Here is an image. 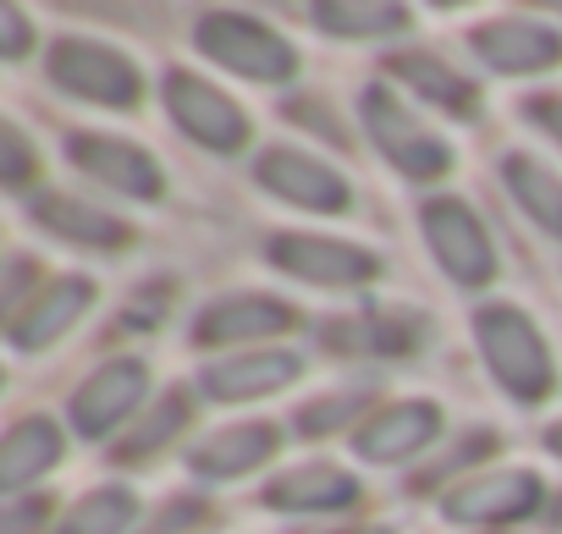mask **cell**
<instances>
[{
  "label": "cell",
  "instance_id": "18",
  "mask_svg": "<svg viewBox=\"0 0 562 534\" xmlns=\"http://www.w3.org/2000/svg\"><path fill=\"white\" fill-rule=\"evenodd\" d=\"M270 452H276V430H270V424H226V430L204 435V441L188 452V463H193L199 474H210V479H243V474L259 468Z\"/></svg>",
  "mask_w": 562,
  "mask_h": 534
},
{
  "label": "cell",
  "instance_id": "8",
  "mask_svg": "<svg viewBox=\"0 0 562 534\" xmlns=\"http://www.w3.org/2000/svg\"><path fill=\"white\" fill-rule=\"evenodd\" d=\"M265 253L281 264L288 276L315 282V287H353L375 276V259L353 242H331V237H299V231H276L265 242Z\"/></svg>",
  "mask_w": 562,
  "mask_h": 534
},
{
  "label": "cell",
  "instance_id": "4",
  "mask_svg": "<svg viewBox=\"0 0 562 534\" xmlns=\"http://www.w3.org/2000/svg\"><path fill=\"white\" fill-rule=\"evenodd\" d=\"M50 78L67 94L94 100V105H138V94H144L133 61L116 56L111 45H100V39H61L50 50Z\"/></svg>",
  "mask_w": 562,
  "mask_h": 534
},
{
  "label": "cell",
  "instance_id": "20",
  "mask_svg": "<svg viewBox=\"0 0 562 534\" xmlns=\"http://www.w3.org/2000/svg\"><path fill=\"white\" fill-rule=\"evenodd\" d=\"M34 220L40 226H50L56 237H72V242H94V248H116V242H127V226L116 220V215H105V209H89V204H78V198H40L34 204Z\"/></svg>",
  "mask_w": 562,
  "mask_h": 534
},
{
  "label": "cell",
  "instance_id": "22",
  "mask_svg": "<svg viewBox=\"0 0 562 534\" xmlns=\"http://www.w3.org/2000/svg\"><path fill=\"white\" fill-rule=\"evenodd\" d=\"M392 78H403L408 89H419L425 100H436V105H447V111H458V116L474 111L469 78H458L452 67H441V61H430V56H397V61H392Z\"/></svg>",
  "mask_w": 562,
  "mask_h": 534
},
{
  "label": "cell",
  "instance_id": "21",
  "mask_svg": "<svg viewBox=\"0 0 562 534\" xmlns=\"http://www.w3.org/2000/svg\"><path fill=\"white\" fill-rule=\"evenodd\" d=\"M507 188L518 193V204L529 209V220H540L551 237H562V177L557 171H546L529 155H513L507 160Z\"/></svg>",
  "mask_w": 562,
  "mask_h": 534
},
{
  "label": "cell",
  "instance_id": "17",
  "mask_svg": "<svg viewBox=\"0 0 562 534\" xmlns=\"http://www.w3.org/2000/svg\"><path fill=\"white\" fill-rule=\"evenodd\" d=\"M353 496H359V485L331 463H304L265 485V507H276V512H331V507H348Z\"/></svg>",
  "mask_w": 562,
  "mask_h": 534
},
{
  "label": "cell",
  "instance_id": "16",
  "mask_svg": "<svg viewBox=\"0 0 562 534\" xmlns=\"http://www.w3.org/2000/svg\"><path fill=\"white\" fill-rule=\"evenodd\" d=\"M89 304H94V287L78 282V276H67V282H56V287H40V298L12 315V348H18V353H34V348L56 342Z\"/></svg>",
  "mask_w": 562,
  "mask_h": 534
},
{
  "label": "cell",
  "instance_id": "25",
  "mask_svg": "<svg viewBox=\"0 0 562 534\" xmlns=\"http://www.w3.org/2000/svg\"><path fill=\"white\" fill-rule=\"evenodd\" d=\"M359 402H364V391H342V397H331V402H321V408H304V430H331L337 419L359 413Z\"/></svg>",
  "mask_w": 562,
  "mask_h": 534
},
{
  "label": "cell",
  "instance_id": "11",
  "mask_svg": "<svg viewBox=\"0 0 562 534\" xmlns=\"http://www.w3.org/2000/svg\"><path fill=\"white\" fill-rule=\"evenodd\" d=\"M144 380H149V370L138 359H116V364L94 370L89 386H78V397H72V424L83 435H111L144 402Z\"/></svg>",
  "mask_w": 562,
  "mask_h": 534
},
{
  "label": "cell",
  "instance_id": "2",
  "mask_svg": "<svg viewBox=\"0 0 562 534\" xmlns=\"http://www.w3.org/2000/svg\"><path fill=\"white\" fill-rule=\"evenodd\" d=\"M193 39H199V50L215 67H226V72H237L248 83H288L299 72L293 45L281 39L276 29L243 18V12H210V18H199Z\"/></svg>",
  "mask_w": 562,
  "mask_h": 534
},
{
  "label": "cell",
  "instance_id": "30",
  "mask_svg": "<svg viewBox=\"0 0 562 534\" xmlns=\"http://www.w3.org/2000/svg\"><path fill=\"white\" fill-rule=\"evenodd\" d=\"M546 441H551V452H557V457H562V424H557V430H551V435H546Z\"/></svg>",
  "mask_w": 562,
  "mask_h": 534
},
{
  "label": "cell",
  "instance_id": "19",
  "mask_svg": "<svg viewBox=\"0 0 562 534\" xmlns=\"http://www.w3.org/2000/svg\"><path fill=\"white\" fill-rule=\"evenodd\" d=\"M56 463H61V430L50 419H23V424H12L7 446H0V485L23 490L29 479H40Z\"/></svg>",
  "mask_w": 562,
  "mask_h": 534
},
{
  "label": "cell",
  "instance_id": "27",
  "mask_svg": "<svg viewBox=\"0 0 562 534\" xmlns=\"http://www.w3.org/2000/svg\"><path fill=\"white\" fill-rule=\"evenodd\" d=\"M29 171H34L29 144H23V133H18V127H7V182H23Z\"/></svg>",
  "mask_w": 562,
  "mask_h": 534
},
{
  "label": "cell",
  "instance_id": "14",
  "mask_svg": "<svg viewBox=\"0 0 562 534\" xmlns=\"http://www.w3.org/2000/svg\"><path fill=\"white\" fill-rule=\"evenodd\" d=\"M72 155L89 177L111 182L116 193H133V198H160V171L155 160L138 149V144H122V138H100V133H78L72 138Z\"/></svg>",
  "mask_w": 562,
  "mask_h": 534
},
{
  "label": "cell",
  "instance_id": "15",
  "mask_svg": "<svg viewBox=\"0 0 562 534\" xmlns=\"http://www.w3.org/2000/svg\"><path fill=\"white\" fill-rule=\"evenodd\" d=\"M293 326V309L288 304H276V298H221L210 304L199 320H193V342L215 348V342H248V337H276V331H288Z\"/></svg>",
  "mask_w": 562,
  "mask_h": 534
},
{
  "label": "cell",
  "instance_id": "28",
  "mask_svg": "<svg viewBox=\"0 0 562 534\" xmlns=\"http://www.w3.org/2000/svg\"><path fill=\"white\" fill-rule=\"evenodd\" d=\"M529 116H535V122H540V127H546V133L562 144V94H546V100H535V105H529Z\"/></svg>",
  "mask_w": 562,
  "mask_h": 534
},
{
  "label": "cell",
  "instance_id": "31",
  "mask_svg": "<svg viewBox=\"0 0 562 534\" xmlns=\"http://www.w3.org/2000/svg\"><path fill=\"white\" fill-rule=\"evenodd\" d=\"M359 534H397V529H359Z\"/></svg>",
  "mask_w": 562,
  "mask_h": 534
},
{
  "label": "cell",
  "instance_id": "23",
  "mask_svg": "<svg viewBox=\"0 0 562 534\" xmlns=\"http://www.w3.org/2000/svg\"><path fill=\"white\" fill-rule=\"evenodd\" d=\"M133 518H138V501H133L122 485H105V490H89V496L61 518L56 534H122Z\"/></svg>",
  "mask_w": 562,
  "mask_h": 534
},
{
  "label": "cell",
  "instance_id": "6",
  "mask_svg": "<svg viewBox=\"0 0 562 534\" xmlns=\"http://www.w3.org/2000/svg\"><path fill=\"white\" fill-rule=\"evenodd\" d=\"M166 105H171V116H177V127L188 133V138H199L204 149H237L243 138H248V116L215 89V83H204L199 72H171L166 78Z\"/></svg>",
  "mask_w": 562,
  "mask_h": 534
},
{
  "label": "cell",
  "instance_id": "9",
  "mask_svg": "<svg viewBox=\"0 0 562 534\" xmlns=\"http://www.w3.org/2000/svg\"><path fill=\"white\" fill-rule=\"evenodd\" d=\"M474 56L502 72V78H524V72H546L562 61V34L551 23H535V18H496V23H480L474 29Z\"/></svg>",
  "mask_w": 562,
  "mask_h": 534
},
{
  "label": "cell",
  "instance_id": "5",
  "mask_svg": "<svg viewBox=\"0 0 562 534\" xmlns=\"http://www.w3.org/2000/svg\"><path fill=\"white\" fill-rule=\"evenodd\" d=\"M425 237L441 259V271L458 282V287H485L496 276V253H491V237L480 226V215L463 204V198H430L425 204Z\"/></svg>",
  "mask_w": 562,
  "mask_h": 534
},
{
  "label": "cell",
  "instance_id": "7",
  "mask_svg": "<svg viewBox=\"0 0 562 534\" xmlns=\"http://www.w3.org/2000/svg\"><path fill=\"white\" fill-rule=\"evenodd\" d=\"M254 177H259V188H270L276 198H288V204H299V209H315V215H342V209L353 204L348 182H342L326 160L299 155V149H265L259 166H254Z\"/></svg>",
  "mask_w": 562,
  "mask_h": 534
},
{
  "label": "cell",
  "instance_id": "12",
  "mask_svg": "<svg viewBox=\"0 0 562 534\" xmlns=\"http://www.w3.org/2000/svg\"><path fill=\"white\" fill-rule=\"evenodd\" d=\"M436 430H441L436 402H397L353 435V452L364 463H397V457H414L425 441H436Z\"/></svg>",
  "mask_w": 562,
  "mask_h": 534
},
{
  "label": "cell",
  "instance_id": "10",
  "mask_svg": "<svg viewBox=\"0 0 562 534\" xmlns=\"http://www.w3.org/2000/svg\"><path fill=\"white\" fill-rule=\"evenodd\" d=\"M540 507V479L529 468H502V474H480L469 485H458L441 501V518L452 523H513L529 518Z\"/></svg>",
  "mask_w": 562,
  "mask_h": 534
},
{
  "label": "cell",
  "instance_id": "24",
  "mask_svg": "<svg viewBox=\"0 0 562 534\" xmlns=\"http://www.w3.org/2000/svg\"><path fill=\"white\" fill-rule=\"evenodd\" d=\"M326 34H342V39H375V34H392L408 23L403 7H315L310 12Z\"/></svg>",
  "mask_w": 562,
  "mask_h": 534
},
{
  "label": "cell",
  "instance_id": "26",
  "mask_svg": "<svg viewBox=\"0 0 562 534\" xmlns=\"http://www.w3.org/2000/svg\"><path fill=\"white\" fill-rule=\"evenodd\" d=\"M171 424H182V402H177V397H166V402H160V413L149 419V430H144L133 446H122V457H138V452H149L160 435H171Z\"/></svg>",
  "mask_w": 562,
  "mask_h": 534
},
{
  "label": "cell",
  "instance_id": "3",
  "mask_svg": "<svg viewBox=\"0 0 562 534\" xmlns=\"http://www.w3.org/2000/svg\"><path fill=\"white\" fill-rule=\"evenodd\" d=\"M364 127H370V138L381 144V155H386L392 166H403L408 177H419V182H425V177H441V171L452 166V149H447L414 111H403L386 83L364 89Z\"/></svg>",
  "mask_w": 562,
  "mask_h": 534
},
{
  "label": "cell",
  "instance_id": "1",
  "mask_svg": "<svg viewBox=\"0 0 562 534\" xmlns=\"http://www.w3.org/2000/svg\"><path fill=\"white\" fill-rule=\"evenodd\" d=\"M474 337H480V353H485L496 386L513 402H546L551 397L557 370H551V353H546L540 331L529 326V315H518L507 304H491V309L474 315Z\"/></svg>",
  "mask_w": 562,
  "mask_h": 534
},
{
  "label": "cell",
  "instance_id": "29",
  "mask_svg": "<svg viewBox=\"0 0 562 534\" xmlns=\"http://www.w3.org/2000/svg\"><path fill=\"white\" fill-rule=\"evenodd\" d=\"M0 23H7V56L18 61V56H23V45H29V23H23V12H18V7L0 12Z\"/></svg>",
  "mask_w": 562,
  "mask_h": 534
},
{
  "label": "cell",
  "instance_id": "13",
  "mask_svg": "<svg viewBox=\"0 0 562 534\" xmlns=\"http://www.w3.org/2000/svg\"><path fill=\"white\" fill-rule=\"evenodd\" d=\"M299 353H243V359H226V364H210L199 380L215 402H248V397H265V391H281V386H293L299 380Z\"/></svg>",
  "mask_w": 562,
  "mask_h": 534
}]
</instances>
